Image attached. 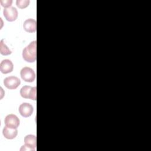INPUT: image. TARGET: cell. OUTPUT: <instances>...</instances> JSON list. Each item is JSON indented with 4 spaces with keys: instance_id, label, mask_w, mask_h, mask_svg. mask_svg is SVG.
<instances>
[{
    "instance_id": "6da1fadb",
    "label": "cell",
    "mask_w": 151,
    "mask_h": 151,
    "mask_svg": "<svg viewBox=\"0 0 151 151\" xmlns=\"http://www.w3.org/2000/svg\"><path fill=\"white\" fill-rule=\"evenodd\" d=\"M36 47V41H34L23 50L22 57L25 61L28 63H33L35 61L37 58Z\"/></svg>"
},
{
    "instance_id": "7a4b0ae2",
    "label": "cell",
    "mask_w": 151,
    "mask_h": 151,
    "mask_svg": "<svg viewBox=\"0 0 151 151\" xmlns=\"http://www.w3.org/2000/svg\"><path fill=\"white\" fill-rule=\"evenodd\" d=\"M36 87H32L30 86H24L20 90V94L23 98L36 100Z\"/></svg>"
},
{
    "instance_id": "3957f363",
    "label": "cell",
    "mask_w": 151,
    "mask_h": 151,
    "mask_svg": "<svg viewBox=\"0 0 151 151\" xmlns=\"http://www.w3.org/2000/svg\"><path fill=\"white\" fill-rule=\"evenodd\" d=\"M20 75L22 79L26 82H32L35 78V74L34 70L28 67L22 68L21 70Z\"/></svg>"
},
{
    "instance_id": "277c9868",
    "label": "cell",
    "mask_w": 151,
    "mask_h": 151,
    "mask_svg": "<svg viewBox=\"0 0 151 151\" xmlns=\"http://www.w3.org/2000/svg\"><path fill=\"white\" fill-rule=\"evenodd\" d=\"M20 80L15 76H9L5 78L4 80L5 86L8 89H15L20 84Z\"/></svg>"
},
{
    "instance_id": "5b68a950",
    "label": "cell",
    "mask_w": 151,
    "mask_h": 151,
    "mask_svg": "<svg viewBox=\"0 0 151 151\" xmlns=\"http://www.w3.org/2000/svg\"><path fill=\"white\" fill-rule=\"evenodd\" d=\"M5 126L11 128L17 129L19 125V120L18 117L13 114L7 115L4 120Z\"/></svg>"
},
{
    "instance_id": "8992f818",
    "label": "cell",
    "mask_w": 151,
    "mask_h": 151,
    "mask_svg": "<svg viewBox=\"0 0 151 151\" xmlns=\"http://www.w3.org/2000/svg\"><path fill=\"white\" fill-rule=\"evenodd\" d=\"M3 14L7 21L12 22L17 19L18 17V11L15 7L4 8Z\"/></svg>"
},
{
    "instance_id": "52a82bcc",
    "label": "cell",
    "mask_w": 151,
    "mask_h": 151,
    "mask_svg": "<svg viewBox=\"0 0 151 151\" xmlns=\"http://www.w3.org/2000/svg\"><path fill=\"white\" fill-rule=\"evenodd\" d=\"M33 110L34 109L32 106L27 103H23L19 107V112L20 114L24 117L30 116L32 114Z\"/></svg>"
},
{
    "instance_id": "ba28073f",
    "label": "cell",
    "mask_w": 151,
    "mask_h": 151,
    "mask_svg": "<svg viewBox=\"0 0 151 151\" xmlns=\"http://www.w3.org/2000/svg\"><path fill=\"white\" fill-rule=\"evenodd\" d=\"M14 65L12 62L8 59L4 60L0 64V70L3 74H7L12 71Z\"/></svg>"
},
{
    "instance_id": "9c48e42d",
    "label": "cell",
    "mask_w": 151,
    "mask_h": 151,
    "mask_svg": "<svg viewBox=\"0 0 151 151\" xmlns=\"http://www.w3.org/2000/svg\"><path fill=\"white\" fill-rule=\"evenodd\" d=\"M23 27L25 31L28 32H34L37 29L36 21L32 18L28 19L24 22Z\"/></svg>"
},
{
    "instance_id": "30bf717a",
    "label": "cell",
    "mask_w": 151,
    "mask_h": 151,
    "mask_svg": "<svg viewBox=\"0 0 151 151\" xmlns=\"http://www.w3.org/2000/svg\"><path fill=\"white\" fill-rule=\"evenodd\" d=\"M2 133L5 138L8 139H12L17 136L18 134V130L17 129L11 128L5 126L3 129Z\"/></svg>"
},
{
    "instance_id": "8fae6325",
    "label": "cell",
    "mask_w": 151,
    "mask_h": 151,
    "mask_svg": "<svg viewBox=\"0 0 151 151\" xmlns=\"http://www.w3.org/2000/svg\"><path fill=\"white\" fill-rule=\"evenodd\" d=\"M25 145L28 146L35 149L37 146V138L35 135L28 134L24 137Z\"/></svg>"
},
{
    "instance_id": "7c38bea8",
    "label": "cell",
    "mask_w": 151,
    "mask_h": 151,
    "mask_svg": "<svg viewBox=\"0 0 151 151\" xmlns=\"http://www.w3.org/2000/svg\"><path fill=\"white\" fill-rule=\"evenodd\" d=\"M4 40H2L0 42V52L2 55H8L11 54L12 51L8 48L4 42Z\"/></svg>"
},
{
    "instance_id": "4fadbf2b",
    "label": "cell",
    "mask_w": 151,
    "mask_h": 151,
    "mask_svg": "<svg viewBox=\"0 0 151 151\" xmlns=\"http://www.w3.org/2000/svg\"><path fill=\"white\" fill-rule=\"evenodd\" d=\"M29 0H17V5L20 9H24L29 5Z\"/></svg>"
},
{
    "instance_id": "5bb4252c",
    "label": "cell",
    "mask_w": 151,
    "mask_h": 151,
    "mask_svg": "<svg viewBox=\"0 0 151 151\" xmlns=\"http://www.w3.org/2000/svg\"><path fill=\"white\" fill-rule=\"evenodd\" d=\"M0 2L3 7L5 8H9L12 3V0H1Z\"/></svg>"
},
{
    "instance_id": "9a60e30c",
    "label": "cell",
    "mask_w": 151,
    "mask_h": 151,
    "mask_svg": "<svg viewBox=\"0 0 151 151\" xmlns=\"http://www.w3.org/2000/svg\"><path fill=\"white\" fill-rule=\"evenodd\" d=\"M20 150H21V151H22V150H24V151H34V150H35V149L31 148V147L28 146L27 145H23V146L21 147Z\"/></svg>"
}]
</instances>
